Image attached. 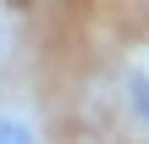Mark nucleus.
<instances>
[{
  "mask_svg": "<svg viewBox=\"0 0 149 144\" xmlns=\"http://www.w3.org/2000/svg\"><path fill=\"white\" fill-rule=\"evenodd\" d=\"M39 139V128L28 122V117H11V111H0V144H33Z\"/></svg>",
  "mask_w": 149,
  "mask_h": 144,
  "instance_id": "obj_2",
  "label": "nucleus"
},
{
  "mask_svg": "<svg viewBox=\"0 0 149 144\" xmlns=\"http://www.w3.org/2000/svg\"><path fill=\"white\" fill-rule=\"evenodd\" d=\"M122 100H127V111H133V117L149 128V72H127V83H122Z\"/></svg>",
  "mask_w": 149,
  "mask_h": 144,
  "instance_id": "obj_1",
  "label": "nucleus"
},
{
  "mask_svg": "<svg viewBox=\"0 0 149 144\" xmlns=\"http://www.w3.org/2000/svg\"><path fill=\"white\" fill-rule=\"evenodd\" d=\"M0 55H6V22H0Z\"/></svg>",
  "mask_w": 149,
  "mask_h": 144,
  "instance_id": "obj_3",
  "label": "nucleus"
}]
</instances>
